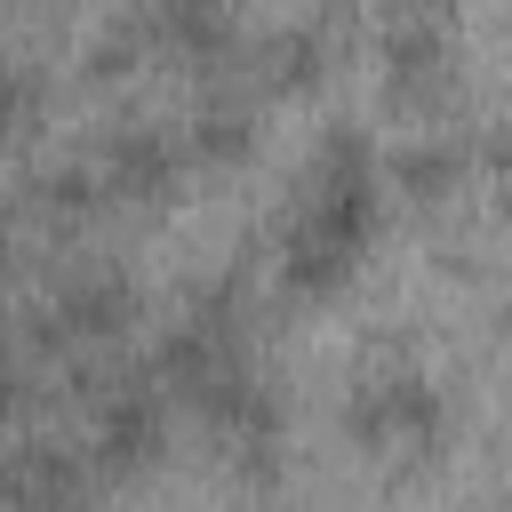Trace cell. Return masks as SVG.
<instances>
[{
  "mask_svg": "<svg viewBox=\"0 0 512 512\" xmlns=\"http://www.w3.org/2000/svg\"><path fill=\"white\" fill-rule=\"evenodd\" d=\"M384 232V144L360 120H328L272 240V280L296 304H320L360 280L368 248Z\"/></svg>",
  "mask_w": 512,
  "mask_h": 512,
  "instance_id": "obj_1",
  "label": "cell"
},
{
  "mask_svg": "<svg viewBox=\"0 0 512 512\" xmlns=\"http://www.w3.org/2000/svg\"><path fill=\"white\" fill-rule=\"evenodd\" d=\"M80 480H88L80 456H64L56 440H32V448H16V464H8V480H0V504H8V512H64V504L80 496Z\"/></svg>",
  "mask_w": 512,
  "mask_h": 512,
  "instance_id": "obj_12",
  "label": "cell"
},
{
  "mask_svg": "<svg viewBox=\"0 0 512 512\" xmlns=\"http://www.w3.org/2000/svg\"><path fill=\"white\" fill-rule=\"evenodd\" d=\"M144 312V288L120 272V264H80L48 288L40 304V344L56 352H96V344H120Z\"/></svg>",
  "mask_w": 512,
  "mask_h": 512,
  "instance_id": "obj_4",
  "label": "cell"
},
{
  "mask_svg": "<svg viewBox=\"0 0 512 512\" xmlns=\"http://www.w3.org/2000/svg\"><path fill=\"white\" fill-rule=\"evenodd\" d=\"M176 136H184V160L192 168H240L264 144V96L240 88V80H208L192 96V112L176 120Z\"/></svg>",
  "mask_w": 512,
  "mask_h": 512,
  "instance_id": "obj_8",
  "label": "cell"
},
{
  "mask_svg": "<svg viewBox=\"0 0 512 512\" xmlns=\"http://www.w3.org/2000/svg\"><path fill=\"white\" fill-rule=\"evenodd\" d=\"M24 200H32L48 224H80V216L112 208V200H104V176H96L88 152H72V160H40V168L24 176Z\"/></svg>",
  "mask_w": 512,
  "mask_h": 512,
  "instance_id": "obj_13",
  "label": "cell"
},
{
  "mask_svg": "<svg viewBox=\"0 0 512 512\" xmlns=\"http://www.w3.org/2000/svg\"><path fill=\"white\" fill-rule=\"evenodd\" d=\"M368 48L400 104H432L456 88V16L448 8H384Z\"/></svg>",
  "mask_w": 512,
  "mask_h": 512,
  "instance_id": "obj_6",
  "label": "cell"
},
{
  "mask_svg": "<svg viewBox=\"0 0 512 512\" xmlns=\"http://www.w3.org/2000/svg\"><path fill=\"white\" fill-rule=\"evenodd\" d=\"M184 408H192L200 432H208L232 464H248V472H264V464L280 456V440H288V400H280V384H272L248 352L224 360L208 384H192Z\"/></svg>",
  "mask_w": 512,
  "mask_h": 512,
  "instance_id": "obj_3",
  "label": "cell"
},
{
  "mask_svg": "<svg viewBox=\"0 0 512 512\" xmlns=\"http://www.w3.org/2000/svg\"><path fill=\"white\" fill-rule=\"evenodd\" d=\"M48 120V64L32 48H0V152Z\"/></svg>",
  "mask_w": 512,
  "mask_h": 512,
  "instance_id": "obj_14",
  "label": "cell"
},
{
  "mask_svg": "<svg viewBox=\"0 0 512 512\" xmlns=\"http://www.w3.org/2000/svg\"><path fill=\"white\" fill-rule=\"evenodd\" d=\"M16 408H24V368L0 352V416H16Z\"/></svg>",
  "mask_w": 512,
  "mask_h": 512,
  "instance_id": "obj_17",
  "label": "cell"
},
{
  "mask_svg": "<svg viewBox=\"0 0 512 512\" xmlns=\"http://www.w3.org/2000/svg\"><path fill=\"white\" fill-rule=\"evenodd\" d=\"M168 432H176V400L160 376H120L104 400H96V424H88V464L112 472V480H136L168 456Z\"/></svg>",
  "mask_w": 512,
  "mask_h": 512,
  "instance_id": "obj_5",
  "label": "cell"
},
{
  "mask_svg": "<svg viewBox=\"0 0 512 512\" xmlns=\"http://www.w3.org/2000/svg\"><path fill=\"white\" fill-rule=\"evenodd\" d=\"M480 160H488V168H496V176H512V112H504V120H488V128H480Z\"/></svg>",
  "mask_w": 512,
  "mask_h": 512,
  "instance_id": "obj_16",
  "label": "cell"
},
{
  "mask_svg": "<svg viewBox=\"0 0 512 512\" xmlns=\"http://www.w3.org/2000/svg\"><path fill=\"white\" fill-rule=\"evenodd\" d=\"M80 56H88V80H120V72L144 56V16H104Z\"/></svg>",
  "mask_w": 512,
  "mask_h": 512,
  "instance_id": "obj_15",
  "label": "cell"
},
{
  "mask_svg": "<svg viewBox=\"0 0 512 512\" xmlns=\"http://www.w3.org/2000/svg\"><path fill=\"white\" fill-rule=\"evenodd\" d=\"M344 440L376 464H432L456 440V400L424 360H368L344 384Z\"/></svg>",
  "mask_w": 512,
  "mask_h": 512,
  "instance_id": "obj_2",
  "label": "cell"
},
{
  "mask_svg": "<svg viewBox=\"0 0 512 512\" xmlns=\"http://www.w3.org/2000/svg\"><path fill=\"white\" fill-rule=\"evenodd\" d=\"M0 512H8V504H0Z\"/></svg>",
  "mask_w": 512,
  "mask_h": 512,
  "instance_id": "obj_19",
  "label": "cell"
},
{
  "mask_svg": "<svg viewBox=\"0 0 512 512\" xmlns=\"http://www.w3.org/2000/svg\"><path fill=\"white\" fill-rule=\"evenodd\" d=\"M136 16H144V48H160L168 64L216 72L224 56L248 48V24H240L224 0H152V8H136Z\"/></svg>",
  "mask_w": 512,
  "mask_h": 512,
  "instance_id": "obj_9",
  "label": "cell"
},
{
  "mask_svg": "<svg viewBox=\"0 0 512 512\" xmlns=\"http://www.w3.org/2000/svg\"><path fill=\"white\" fill-rule=\"evenodd\" d=\"M248 56H256V96H288V88H312L328 80V56H336V16L320 8H296V16H272L248 32Z\"/></svg>",
  "mask_w": 512,
  "mask_h": 512,
  "instance_id": "obj_10",
  "label": "cell"
},
{
  "mask_svg": "<svg viewBox=\"0 0 512 512\" xmlns=\"http://www.w3.org/2000/svg\"><path fill=\"white\" fill-rule=\"evenodd\" d=\"M8 280H16V248H8V232H0V304H8Z\"/></svg>",
  "mask_w": 512,
  "mask_h": 512,
  "instance_id": "obj_18",
  "label": "cell"
},
{
  "mask_svg": "<svg viewBox=\"0 0 512 512\" xmlns=\"http://www.w3.org/2000/svg\"><path fill=\"white\" fill-rule=\"evenodd\" d=\"M464 168H472V144L448 128H408L400 144H384V192H400V200H440V192H456Z\"/></svg>",
  "mask_w": 512,
  "mask_h": 512,
  "instance_id": "obj_11",
  "label": "cell"
},
{
  "mask_svg": "<svg viewBox=\"0 0 512 512\" xmlns=\"http://www.w3.org/2000/svg\"><path fill=\"white\" fill-rule=\"evenodd\" d=\"M88 160H96L112 208H160V200H176V184H184V168H192L176 120H112Z\"/></svg>",
  "mask_w": 512,
  "mask_h": 512,
  "instance_id": "obj_7",
  "label": "cell"
}]
</instances>
